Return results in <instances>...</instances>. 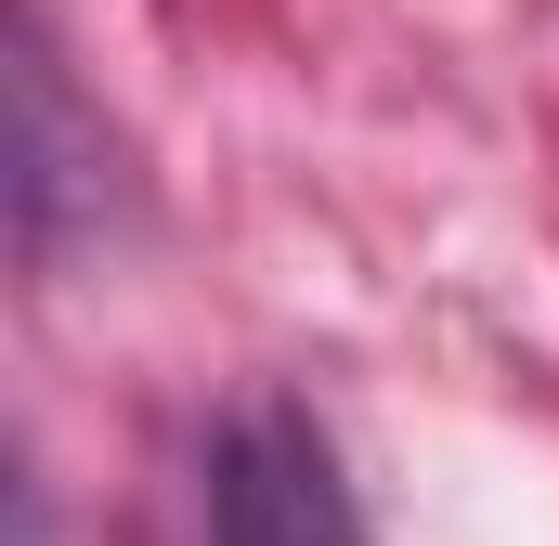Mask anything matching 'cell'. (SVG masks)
<instances>
[{
  "label": "cell",
  "mask_w": 559,
  "mask_h": 546,
  "mask_svg": "<svg viewBox=\"0 0 559 546\" xmlns=\"http://www.w3.org/2000/svg\"><path fill=\"white\" fill-rule=\"evenodd\" d=\"M209 546H365V508L299 404H261L209 442Z\"/></svg>",
  "instance_id": "7a4b0ae2"
},
{
  "label": "cell",
  "mask_w": 559,
  "mask_h": 546,
  "mask_svg": "<svg viewBox=\"0 0 559 546\" xmlns=\"http://www.w3.org/2000/svg\"><path fill=\"white\" fill-rule=\"evenodd\" d=\"M0 156H13L0 195H13V248H26V261H66L79 235H105V209H118V143H105V118L66 92V52H52L39 13L13 26V143H0Z\"/></svg>",
  "instance_id": "6da1fadb"
},
{
  "label": "cell",
  "mask_w": 559,
  "mask_h": 546,
  "mask_svg": "<svg viewBox=\"0 0 559 546\" xmlns=\"http://www.w3.org/2000/svg\"><path fill=\"white\" fill-rule=\"evenodd\" d=\"M13 546H52V495H39V468H13Z\"/></svg>",
  "instance_id": "3957f363"
}]
</instances>
